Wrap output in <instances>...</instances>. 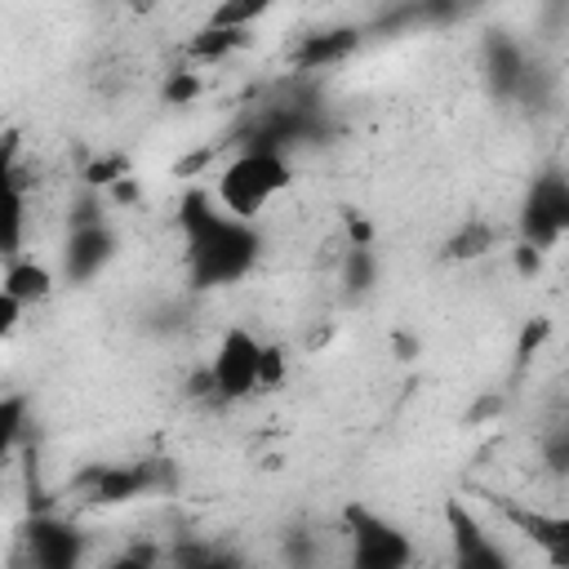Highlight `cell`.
Returning a JSON list of instances; mask_svg holds the SVG:
<instances>
[{
    "instance_id": "1",
    "label": "cell",
    "mask_w": 569,
    "mask_h": 569,
    "mask_svg": "<svg viewBox=\"0 0 569 569\" xmlns=\"http://www.w3.org/2000/svg\"><path fill=\"white\" fill-rule=\"evenodd\" d=\"M204 200L191 196L187 200V227H191V262H196V280L200 284H222L236 280L249 262H253V231L240 218L227 213H200Z\"/></svg>"
},
{
    "instance_id": "2",
    "label": "cell",
    "mask_w": 569,
    "mask_h": 569,
    "mask_svg": "<svg viewBox=\"0 0 569 569\" xmlns=\"http://www.w3.org/2000/svg\"><path fill=\"white\" fill-rule=\"evenodd\" d=\"M289 182H293V169L276 147H249L218 173V191L213 196L227 209V218L253 222Z\"/></svg>"
},
{
    "instance_id": "3",
    "label": "cell",
    "mask_w": 569,
    "mask_h": 569,
    "mask_svg": "<svg viewBox=\"0 0 569 569\" xmlns=\"http://www.w3.org/2000/svg\"><path fill=\"white\" fill-rule=\"evenodd\" d=\"M258 365H262V342L244 329V325H231L222 338H218V351L209 360V382H213V396L222 400H244L258 391Z\"/></svg>"
},
{
    "instance_id": "4",
    "label": "cell",
    "mask_w": 569,
    "mask_h": 569,
    "mask_svg": "<svg viewBox=\"0 0 569 569\" xmlns=\"http://www.w3.org/2000/svg\"><path fill=\"white\" fill-rule=\"evenodd\" d=\"M27 231V196L18 178V133L0 138V258H13L22 249Z\"/></svg>"
},
{
    "instance_id": "5",
    "label": "cell",
    "mask_w": 569,
    "mask_h": 569,
    "mask_svg": "<svg viewBox=\"0 0 569 569\" xmlns=\"http://www.w3.org/2000/svg\"><path fill=\"white\" fill-rule=\"evenodd\" d=\"M569 227V191L560 178H547L533 187L529 204H525V244L529 249H547L560 240V231Z\"/></svg>"
},
{
    "instance_id": "6",
    "label": "cell",
    "mask_w": 569,
    "mask_h": 569,
    "mask_svg": "<svg viewBox=\"0 0 569 569\" xmlns=\"http://www.w3.org/2000/svg\"><path fill=\"white\" fill-rule=\"evenodd\" d=\"M351 525H356V565H405L409 560V547L396 529L369 520L365 511H351Z\"/></svg>"
},
{
    "instance_id": "7",
    "label": "cell",
    "mask_w": 569,
    "mask_h": 569,
    "mask_svg": "<svg viewBox=\"0 0 569 569\" xmlns=\"http://www.w3.org/2000/svg\"><path fill=\"white\" fill-rule=\"evenodd\" d=\"M356 44H360V31H356V27H333V31L302 36V44L293 49V67H298V71H320V67H333V62H342V58H347Z\"/></svg>"
},
{
    "instance_id": "8",
    "label": "cell",
    "mask_w": 569,
    "mask_h": 569,
    "mask_svg": "<svg viewBox=\"0 0 569 569\" xmlns=\"http://www.w3.org/2000/svg\"><path fill=\"white\" fill-rule=\"evenodd\" d=\"M107 258H111V231H107L102 222H80L76 236H71V249H67V276L84 280V276H93Z\"/></svg>"
},
{
    "instance_id": "9",
    "label": "cell",
    "mask_w": 569,
    "mask_h": 569,
    "mask_svg": "<svg viewBox=\"0 0 569 569\" xmlns=\"http://www.w3.org/2000/svg\"><path fill=\"white\" fill-rule=\"evenodd\" d=\"M4 293L9 298H18L22 307H31V302H44L49 293H53V276H49V267H40V262H31V258H18V262H9V271H4Z\"/></svg>"
},
{
    "instance_id": "10",
    "label": "cell",
    "mask_w": 569,
    "mask_h": 569,
    "mask_svg": "<svg viewBox=\"0 0 569 569\" xmlns=\"http://www.w3.org/2000/svg\"><path fill=\"white\" fill-rule=\"evenodd\" d=\"M244 44H249V27H213V22H204V27L187 40V53H191L196 62H218V58L244 49Z\"/></svg>"
},
{
    "instance_id": "11",
    "label": "cell",
    "mask_w": 569,
    "mask_h": 569,
    "mask_svg": "<svg viewBox=\"0 0 569 569\" xmlns=\"http://www.w3.org/2000/svg\"><path fill=\"white\" fill-rule=\"evenodd\" d=\"M89 480H93V502H129L138 498V489H147L142 467H102Z\"/></svg>"
},
{
    "instance_id": "12",
    "label": "cell",
    "mask_w": 569,
    "mask_h": 569,
    "mask_svg": "<svg viewBox=\"0 0 569 569\" xmlns=\"http://www.w3.org/2000/svg\"><path fill=\"white\" fill-rule=\"evenodd\" d=\"M31 556L40 565H71L76 560V533L53 525V520H40V525H31Z\"/></svg>"
},
{
    "instance_id": "13",
    "label": "cell",
    "mask_w": 569,
    "mask_h": 569,
    "mask_svg": "<svg viewBox=\"0 0 569 569\" xmlns=\"http://www.w3.org/2000/svg\"><path fill=\"white\" fill-rule=\"evenodd\" d=\"M489 249H493V227L480 222V218L462 222V231L449 240V258H462V262H471V258H480V253H489Z\"/></svg>"
},
{
    "instance_id": "14",
    "label": "cell",
    "mask_w": 569,
    "mask_h": 569,
    "mask_svg": "<svg viewBox=\"0 0 569 569\" xmlns=\"http://www.w3.org/2000/svg\"><path fill=\"white\" fill-rule=\"evenodd\" d=\"M271 4L276 0H218L213 13H209V22L213 27H253Z\"/></svg>"
},
{
    "instance_id": "15",
    "label": "cell",
    "mask_w": 569,
    "mask_h": 569,
    "mask_svg": "<svg viewBox=\"0 0 569 569\" xmlns=\"http://www.w3.org/2000/svg\"><path fill=\"white\" fill-rule=\"evenodd\" d=\"M27 427V396H0V458L18 445Z\"/></svg>"
},
{
    "instance_id": "16",
    "label": "cell",
    "mask_w": 569,
    "mask_h": 569,
    "mask_svg": "<svg viewBox=\"0 0 569 569\" xmlns=\"http://www.w3.org/2000/svg\"><path fill=\"white\" fill-rule=\"evenodd\" d=\"M284 382V351L262 342V365H258V391H271Z\"/></svg>"
},
{
    "instance_id": "17",
    "label": "cell",
    "mask_w": 569,
    "mask_h": 569,
    "mask_svg": "<svg viewBox=\"0 0 569 569\" xmlns=\"http://www.w3.org/2000/svg\"><path fill=\"white\" fill-rule=\"evenodd\" d=\"M196 93H200V80H196L191 71H173V76L164 80V102H169V107H173V102L182 107V102H191Z\"/></svg>"
},
{
    "instance_id": "18",
    "label": "cell",
    "mask_w": 569,
    "mask_h": 569,
    "mask_svg": "<svg viewBox=\"0 0 569 569\" xmlns=\"http://www.w3.org/2000/svg\"><path fill=\"white\" fill-rule=\"evenodd\" d=\"M22 311H27V307H22L18 298H9L4 284H0V338H9V333L22 325Z\"/></svg>"
},
{
    "instance_id": "19",
    "label": "cell",
    "mask_w": 569,
    "mask_h": 569,
    "mask_svg": "<svg viewBox=\"0 0 569 569\" xmlns=\"http://www.w3.org/2000/svg\"><path fill=\"white\" fill-rule=\"evenodd\" d=\"M120 169H124L120 160H102V164H93V169H89V182H98V187H102V182H116V173H120Z\"/></svg>"
},
{
    "instance_id": "20",
    "label": "cell",
    "mask_w": 569,
    "mask_h": 569,
    "mask_svg": "<svg viewBox=\"0 0 569 569\" xmlns=\"http://www.w3.org/2000/svg\"><path fill=\"white\" fill-rule=\"evenodd\" d=\"M124 4H129L133 13H156V9H160V0H124Z\"/></svg>"
}]
</instances>
